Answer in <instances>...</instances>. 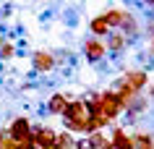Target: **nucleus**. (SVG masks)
Returning <instances> with one entry per match:
<instances>
[{
    "label": "nucleus",
    "instance_id": "20e7f679",
    "mask_svg": "<svg viewBox=\"0 0 154 149\" xmlns=\"http://www.w3.org/2000/svg\"><path fill=\"white\" fill-rule=\"evenodd\" d=\"M84 52H86V58H89V60H102L107 50H105V42H102V39H94V37H91V39L84 45Z\"/></svg>",
    "mask_w": 154,
    "mask_h": 149
},
{
    "label": "nucleus",
    "instance_id": "0eeeda50",
    "mask_svg": "<svg viewBox=\"0 0 154 149\" xmlns=\"http://www.w3.org/2000/svg\"><path fill=\"white\" fill-rule=\"evenodd\" d=\"M125 37H123L120 32H110L107 34V42H105V50H110V52H120L123 47H125Z\"/></svg>",
    "mask_w": 154,
    "mask_h": 149
},
{
    "label": "nucleus",
    "instance_id": "9d476101",
    "mask_svg": "<svg viewBox=\"0 0 154 149\" xmlns=\"http://www.w3.org/2000/svg\"><path fill=\"white\" fill-rule=\"evenodd\" d=\"M0 149H21L16 144V141L11 139V133L8 131H0Z\"/></svg>",
    "mask_w": 154,
    "mask_h": 149
},
{
    "label": "nucleus",
    "instance_id": "7ed1b4c3",
    "mask_svg": "<svg viewBox=\"0 0 154 149\" xmlns=\"http://www.w3.org/2000/svg\"><path fill=\"white\" fill-rule=\"evenodd\" d=\"M5 131L11 133V139L16 141L21 149H29V144H32V126H29V120H26V118L13 120V123H11V128H5Z\"/></svg>",
    "mask_w": 154,
    "mask_h": 149
},
{
    "label": "nucleus",
    "instance_id": "39448f33",
    "mask_svg": "<svg viewBox=\"0 0 154 149\" xmlns=\"http://www.w3.org/2000/svg\"><path fill=\"white\" fill-rule=\"evenodd\" d=\"M32 63H34V68H37V71H50V68L55 66V58H52L50 52H45V50H39V52H34Z\"/></svg>",
    "mask_w": 154,
    "mask_h": 149
},
{
    "label": "nucleus",
    "instance_id": "9b49d317",
    "mask_svg": "<svg viewBox=\"0 0 154 149\" xmlns=\"http://www.w3.org/2000/svg\"><path fill=\"white\" fill-rule=\"evenodd\" d=\"M0 55H3V58L13 55V47H11V45H3V47H0Z\"/></svg>",
    "mask_w": 154,
    "mask_h": 149
},
{
    "label": "nucleus",
    "instance_id": "f257e3e1",
    "mask_svg": "<svg viewBox=\"0 0 154 149\" xmlns=\"http://www.w3.org/2000/svg\"><path fill=\"white\" fill-rule=\"evenodd\" d=\"M63 118H65V126L68 131H76V133H94L91 128V113H89V105L76 99V102H68L63 110Z\"/></svg>",
    "mask_w": 154,
    "mask_h": 149
},
{
    "label": "nucleus",
    "instance_id": "f8f14e48",
    "mask_svg": "<svg viewBox=\"0 0 154 149\" xmlns=\"http://www.w3.org/2000/svg\"><path fill=\"white\" fill-rule=\"evenodd\" d=\"M47 149H60V147H57V144H52V147H47Z\"/></svg>",
    "mask_w": 154,
    "mask_h": 149
},
{
    "label": "nucleus",
    "instance_id": "4468645a",
    "mask_svg": "<svg viewBox=\"0 0 154 149\" xmlns=\"http://www.w3.org/2000/svg\"><path fill=\"white\" fill-rule=\"evenodd\" d=\"M81 147H84V144H81ZM84 149H86V147H84Z\"/></svg>",
    "mask_w": 154,
    "mask_h": 149
},
{
    "label": "nucleus",
    "instance_id": "ddd939ff",
    "mask_svg": "<svg viewBox=\"0 0 154 149\" xmlns=\"http://www.w3.org/2000/svg\"><path fill=\"white\" fill-rule=\"evenodd\" d=\"M152 55H154V37H152Z\"/></svg>",
    "mask_w": 154,
    "mask_h": 149
},
{
    "label": "nucleus",
    "instance_id": "f03ea898",
    "mask_svg": "<svg viewBox=\"0 0 154 149\" xmlns=\"http://www.w3.org/2000/svg\"><path fill=\"white\" fill-rule=\"evenodd\" d=\"M144 84H146V73H144V71H128L123 79H118V81H115V86H112L110 92H112L115 97H118L123 105L128 107L131 102L136 99V94L144 89Z\"/></svg>",
    "mask_w": 154,
    "mask_h": 149
},
{
    "label": "nucleus",
    "instance_id": "423d86ee",
    "mask_svg": "<svg viewBox=\"0 0 154 149\" xmlns=\"http://www.w3.org/2000/svg\"><path fill=\"white\" fill-rule=\"evenodd\" d=\"M110 147L112 149H133V144H131V136L123 128H115L112 139H110Z\"/></svg>",
    "mask_w": 154,
    "mask_h": 149
},
{
    "label": "nucleus",
    "instance_id": "6e6552de",
    "mask_svg": "<svg viewBox=\"0 0 154 149\" xmlns=\"http://www.w3.org/2000/svg\"><path fill=\"white\" fill-rule=\"evenodd\" d=\"M71 99L65 97V94H52L50 97V113H55V115H63V110H65V105H68Z\"/></svg>",
    "mask_w": 154,
    "mask_h": 149
},
{
    "label": "nucleus",
    "instance_id": "1a4fd4ad",
    "mask_svg": "<svg viewBox=\"0 0 154 149\" xmlns=\"http://www.w3.org/2000/svg\"><path fill=\"white\" fill-rule=\"evenodd\" d=\"M131 144H133V149H154V139L149 133H136V136H131Z\"/></svg>",
    "mask_w": 154,
    "mask_h": 149
}]
</instances>
